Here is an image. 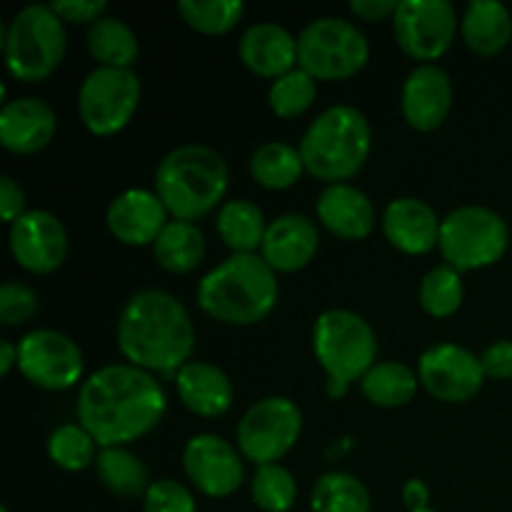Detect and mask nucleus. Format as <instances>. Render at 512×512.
I'll list each match as a JSON object with an SVG mask.
<instances>
[{
  "instance_id": "nucleus-16",
  "label": "nucleus",
  "mask_w": 512,
  "mask_h": 512,
  "mask_svg": "<svg viewBox=\"0 0 512 512\" xmlns=\"http://www.w3.org/2000/svg\"><path fill=\"white\" fill-rule=\"evenodd\" d=\"M10 253L15 263L33 275H50L65 263L68 230L48 210H28L10 225Z\"/></svg>"
},
{
  "instance_id": "nucleus-8",
  "label": "nucleus",
  "mask_w": 512,
  "mask_h": 512,
  "mask_svg": "<svg viewBox=\"0 0 512 512\" xmlns=\"http://www.w3.org/2000/svg\"><path fill=\"white\" fill-rule=\"evenodd\" d=\"M510 230L503 215L485 205H460L440 225L438 250L458 273L490 268L508 253Z\"/></svg>"
},
{
  "instance_id": "nucleus-48",
  "label": "nucleus",
  "mask_w": 512,
  "mask_h": 512,
  "mask_svg": "<svg viewBox=\"0 0 512 512\" xmlns=\"http://www.w3.org/2000/svg\"><path fill=\"white\" fill-rule=\"evenodd\" d=\"M0 512H10L8 508H5V505H3V508H0Z\"/></svg>"
},
{
  "instance_id": "nucleus-45",
  "label": "nucleus",
  "mask_w": 512,
  "mask_h": 512,
  "mask_svg": "<svg viewBox=\"0 0 512 512\" xmlns=\"http://www.w3.org/2000/svg\"><path fill=\"white\" fill-rule=\"evenodd\" d=\"M13 368H18V343L3 340V343H0V375L8 378Z\"/></svg>"
},
{
  "instance_id": "nucleus-7",
  "label": "nucleus",
  "mask_w": 512,
  "mask_h": 512,
  "mask_svg": "<svg viewBox=\"0 0 512 512\" xmlns=\"http://www.w3.org/2000/svg\"><path fill=\"white\" fill-rule=\"evenodd\" d=\"M313 353L328 378L353 385L378 363V338L363 315L330 308L315 318Z\"/></svg>"
},
{
  "instance_id": "nucleus-20",
  "label": "nucleus",
  "mask_w": 512,
  "mask_h": 512,
  "mask_svg": "<svg viewBox=\"0 0 512 512\" xmlns=\"http://www.w3.org/2000/svg\"><path fill=\"white\" fill-rule=\"evenodd\" d=\"M58 133L55 110L40 98L5 100L0 108V145L8 153L33 155L48 148Z\"/></svg>"
},
{
  "instance_id": "nucleus-28",
  "label": "nucleus",
  "mask_w": 512,
  "mask_h": 512,
  "mask_svg": "<svg viewBox=\"0 0 512 512\" xmlns=\"http://www.w3.org/2000/svg\"><path fill=\"white\" fill-rule=\"evenodd\" d=\"M88 50L98 68H120L133 70L135 60L140 55V43L135 30L125 20L105 15L95 20L88 28Z\"/></svg>"
},
{
  "instance_id": "nucleus-46",
  "label": "nucleus",
  "mask_w": 512,
  "mask_h": 512,
  "mask_svg": "<svg viewBox=\"0 0 512 512\" xmlns=\"http://www.w3.org/2000/svg\"><path fill=\"white\" fill-rule=\"evenodd\" d=\"M325 390H328V395L333 400H340L348 395L350 390V383H343V380H335V378H328L325 380Z\"/></svg>"
},
{
  "instance_id": "nucleus-1",
  "label": "nucleus",
  "mask_w": 512,
  "mask_h": 512,
  "mask_svg": "<svg viewBox=\"0 0 512 512\" xmlns=\"http://www.w3.org/2000/svg\"><path fill=\"white\" fill-rule=\"evenodd\" d=\"M78 423L100 448H128L153 433L168 410V398L153 373L130 363L105 365L83 380Z\"/></svg>"
},
{
  "instance_id": "nucleus-14",
  "label": "nucleus",
  "mask_w": 512,
  "mask_h": 512,
  "mask_svg": "<svg viewBox=\"0 0 512 512\" xmlns=\"http://www.w3.org/2000/svg\"><path fill=\"white\" fill-rule=\"evenodd\" d=\"M418 378L430 398L448 405L473 400L488 380L480 355L458 343H438L423 350L418 360Z\"/></svg>"
},
{
  "instance_id": "nucleus-21",
  "label": "nucleus",
  "mask_w": 512,
  "mask_h": 512,
  "mask_svg": "<svg viewBox=\"0 0 512 512\" xmlns=\"http://www.w3.org/2000/svg\"><path fill=\"white\" fill-rule=\"evenodd\" d=\"M380 223H383L388 243L405 255H425L440 243L443 220L425 200L413 198V195L390 200Z\"/></svg>"
},
{
  "instance_id": "nucleus-12",
  "label": "nucleus",
  "mask_w": 512,
  "mask_h": 512,
  "mask_svg": "<svg viewBox=\"0 0 512 512\" xmlns=\"http://www.w3.org/2000/svg\"><path fill=\"white\" fill-rule=\"evenodd\" d=\"M458 8L450 0H400L393 33L400 50L418 65H433L458 38Z\"/></svg>"
},
{
  "instance_id": "nucleus-41",
  "label": "nucleus",
  "mask_w": 512,
  "mask_h": 512,
  "mask_svg": "<svg viewBox=\"0 0 512 512\" xmlns=\"http://www.w3.org/2000/svg\"><path fill=\"white\" fill-rule=\"evenodd\" d=\"M485 378L490 380H512V340H495L480 353Z\"/></svg>"
},
{
  "instance_id": "nucleus-13",
  "label": "nucleus",
  "mask_w": 512,
  "mask_h": 512,
  "mask_svg": "<svg viewBox=\"0 0 512 512\" xmlns=\"http://www.w3.org/2000/svg\"><path fill=\"white\" fill-rule=\"evenodd\" d=\"M18 370L30 385L40 390H70L83 380V350L60 330H30L18 343Z\"/></svg>"
},
{
  "instance_id": "nucleus-31",
  "label": "nucleus",
  "mask_w": 512,
  "mask_h": 512,
  "mask_svg": "<svg viewBox=\"0 0 512 512\" xmlns=\"http://www.w3.org/2000/svg\"><path fill=\"white\" fill-rule=\"evenodd\" d=\"M303 173L305 163L300 148L283 140H268L250 155V175L265 190L293 188L303 178Z\"/></svg>"
},
{
  "instance_id": "nucleus-17",
  "label": "nucleus",
  "mask_w": 512,
  "mask_h": 512,
  "mask_svg": "<svg viewBox=\"0 0 512 512\" xmlns=\"http://www.w3.org/2000/svg\"><path fill=\"white\" fill-rule=\"evenodd\" d=\"M453 108V83L440 65H415L400 90L405 123L418 133H433Z\"/></svg>"
},
{
  "instance_id": "nucleus-2",
  "label": "nucleus",
  "mask_w": 512,
  "mask_h": 512,
  "mask_svg": "<svg viewBox=\"0 0 512 512\" xmlns=\"http://www.w3.org/2000/svg\"><path fill=\"white\" fill-rule=\"evenodd\" d=\"M115 340L123 358L155 378H173L193 360L195 325L188 308L168 290L145 288L125 300Z\"/></svg>"
},
{
  "instance_id": "nucleus-11",
  "label": "nucleus",
  "mask_w": 512,
  "mask_h": 512,
  "mask_svg": "<svg viewBox=\"0 0 512 512\" xmlns=\"http://www.w3.org/2000/svg\"><path fill=\"white\" fill-rule=\"evenodd\" d=\"M140 93L143 90L135 70H90L78 90V115L85 130L98 138L118 135L138 113Z\"/></svg>"
},
{
  "instance_id": "nucleus-15",
  "label": "nucleus",
  "mask_w": 512,
  "mask_h": 512,
  "mask_svg": "<svg viewBox=\"0 0 512 512\" xmlns=\"http://www.w3.org/2000/svg\"><path fill=\"white\" fill-rule=\"evenodd\" d=\"M238 445L215 433H200L183 448V470L195 490L208 498H230L245 483V463Z\"/></svg>"
},
{
  "instance_id": "nucleus-39",
  "label": "nucleus",
  "mask_w": 512,
  "mask_h": 512,
  "mask_svg": "<svg viewBox=\"0 0 512 512\" xmlns=\"http://www.w3.org/2000/svg\"><path fill=\"white\" fill-rule=\"evenodd\" d=\"M40 308V298L30 285L8 280L0 288V323L3 325H20L35 318Z\"/></svg>"
},
{
  "instance_id": "nucleus-5",
  "label": "nucleus",
  "mask_w": 512,
  "mask_h": 512,
  "mask_svg": "<svg viewBox=\"0 0 512 512\" xmlns=\"http://www.w3.org/2000/svg\"><path fill=\"white\" fill-rule=\"evenodd\" d=\"M298 148L305 173L328 185L345 183L368 163L373 130L355 105H330L308 125Z\"/></svg>"
},
{
  "instance_id": "nucleus-38",
  "label": "nucleus",
  "mask_w": 512,
  "mask_h": 512,
  "mask_svg": "<svg viewBox=\"0 0 512 512\" xmlns=\"http://www.w3.org/2000/svg\"><path fill=\"white\" fill-rule=\"evenodd\" d=\"M143 512H198L195 495L173 478L153 480L143 498Z\"/></svg>"
},
{
  "instance_id": "nucleus-3",
  "label": "nucleus",
  "mask_w": 512,
  "mask_h": 512,
  "mask_svg": "<svg viewBox=\"0 0 512 512\" xmlns=\"http://www.w3.org/2000/svg\"><path fill=\"white\" fill-rule=\"evenodd\" d=\"M195 298L200 310L218 323L258 325L278 305V273L260 253H233L200 278Z\"/></svg>"
},
{
  "instance_id": "nucleus-30",
  "label": "nucleus",
  "mask_w": 512,
  "mask_h": 512,
  "mask_svg": "<svg viewBox=\"0 0 512 512\" xmlns=\"http://www.w3.org/2000/svg\"><path fill=\"white\" fill-rule=\"evenodd\" d=\"M268 225L260 205L245 198H235L220 205L218 220H215L220 240L233 253H258L263 248Z\"/></svg>"
},
{
  "instance_id": "nucleus-4",
  "label": "nucleus",
  "mask_w": 512,
  "mask_h": 512,
  "mask_svg": "<svg viewBox=\"0 0 512 512\" xmlns=\"http://www.w3.org/2000/svg\"><path fill=\"white\" fill-rule=\"evenodd\" d=\"M230 185V168L208 145L173 148L155 170V193L173 220H195L213 213Z\"/></svg>"
},
{
  "instance_id": "nucleus-10",
  "label": "nucleus",
  "mask_w": 512,
  "mask_h": 512,
  "mask_svg": "<svg viewBox=\"0 0 512 512\" xmlns=\"http://www.w3.org/2000/svg\"><path fill=\"white\" fill-rule=\"evenodd\" d=\"M303 433V410L285 395H270L245 410L235 428V445L250 463H280Z\"/></svg>"
},
{
  "instance_id": "nucleus-43",
  "label": "nucleus",
  "mask_w": 512,
  "mask_h": 512,
  "mask_svg": "<svg viewBox=\"0 0 512 512\" xmlns=\"http://www.w3.org/2000/svg\"><path fill=\"white\" fill-rule=\"evenodd\" d=\"M398 5V0H353L350 13L365 23H380V20H393Z\"/></svg>"
},
{
  "instance_id": "nucleus-37",
  "label": "nucleus",
  "mask_w": 512,
  "mask_h": 512,
  "mask_svg": "<svg viewBox=\"0 0 512 512\" xmlns=\"http://www.w3.org/2000/svg\"><path fill=\"white\" fill-rule=\"evenodd\" d=\"M178 13L185 23L203 35H225L240 23L243 0H180Z\"/></svg>"
},
{
  "instance_id": "nucleus-18",
  "label": "nucleus",
  "mask_w": 512,
  "mask_h": 512,
  "mask_svg": "<svg viewBox=\"0 0 512 512\" xmlns=\"http://www.w3.org/2000/svg\"><path fill=\"white\" fill-rule=\"evenodd\" d=\"M168 215V208L155 190L130 188L110 200L105 223H108L110 235L123 245H130V248L150 245L153 248L158 235L170 223Z\"/></svg>"
},
{
  "instance_id": "nucleus-22",
  "label": "nucleus",
  "mask_w": 512,
  "mask_h": 512,
  "mask_svg": "<svg viewBox=\"0 0 512 512\" xmlns=\"http://www.w3.org/2000/svg\"><path fill=\"white\" fill-rule=\"evenodd\" d=\"M318 220L340 240H365L375 230L378 210L373 200L350 183L325 185L318 195Z\"/></svg>"
},
{
  "instance_id": "nucleus-36",
  "label": "nucleus",
  "mask_w": 512,
  "mask_h": 512,
  "mask_svg": "<svg viewBox=\"0 0 512 512\" xmlns=\"http://www.w3.org/2000/svg\"><path fill=\"white\" fill-rule=\"evenodd\" d=\"M318 98V80L303 68L285 73L283 78L273 80L268 90V105L278 118H300L313 108Z\"/></svg>"
},
{
  "instance_id": "nucleus-44",
  "label": "nucleus",
  "mask_w": 512,
  "mask_h": 512,
  "mask_svg": "<svg viewBox=\"0 0 512 512\" xmlns=\"http://www.w3.org/2000/svg\"><path fill=\"white\" fill-rule=\"evenodd\" d=\"M403 505L408 512H420V510H428L430 508V488L425 480L420 478H410L408 483L403 485Z\"/></svg>"
},
{
  "instance_id": "nucleus-47",
  "label": "nucleus",
  "mask_w": 512,
  "mask_h": 512,
  "mask_svg": "<svg viewBox=\"0 0 512 512\" xmlns=\"http://www.w3.org/2000/svg\"><path fill=\"white\" fill-rule=\"evenodd\" d=\"M420 512H438V510H433V508H428V510H420Z\"/></svg>"
},
{
  "instance_id": "nucleus-25",
  "label": "nucleus",
  "mask_w": 512,
  "mask_h": 512,
  "mask_svg": "<svg viewBox=\"0 0 512 512\" xmlns=\"http://www.w3.org/2000/svg\"><path fill=\"white\" fill-rule=\"evenodd\" d=\"M465 45L480 58H495L512 40V15L498 0H473L460 18Z\"/></svg>"
},
{
  "instance_id": "nucleus-27",
  "label": "nucleus",
  "mask_w": 512,
  "mask_h": 512,
  "mask_svg": "<svg viewBox=\"0 0 512 512\" xmlns=\"http://www.w3.org/2000/svg\"><path fill=\"white\" fill-rule=\"evenodd\" d=\"M95 473L108 493L123 500H143L153 483L148 465L128 448H100L95 458Z\"/></svg>"
},
{
  "instance_id": "nucleus-9",
  "label": "nucleus",
  "mask_w": 512,
  "mask_h": 512,
  "mask_svg": "<svg viewBox=\"0 0 512 512\" xmlns=\"http://www.w3.org/2000/svg\"><path fill=\"white\" fill-rule=\"evenodd\" d=\"M370 60V43L353 20L315 18L298 35V68L315 80H348Z\"/></svg>"
},
{
  "instance_id": "nucleus-42",
  "label": "nucleus",
  "mask_w": 512,
  "mask_h": 512,
  "mask_svg": "<svg viewBox=\"0 0 512 512\" xmlns=\"http://www.w3.org/2000/svg\"><path fill=\"white\" fill-rule=\"evenodd\" d=\"M28 213L25 210V193L18 183H15L10 175L0 178V215H3V223L13 225L15 220L23 218Z\"/></svg>"
},
{
  "instance_id": "nucleus-19",
  "label": "nucleus",
  "mask_w": 512,
  "mask_h": 512,
  "mask_svg": "<svg viewBox=\"0 0 512 512\" xmlns=\"http://www.w3.org/2000/svg\"><path fill=\"white\" fill-rule=\"evenodd\" d=\"M320 250V233L315 220L300 213H285L270 220L260 258L275 273H298L308 268Z\"/></svg>"
},
{
  "instance_id": "nucleus-24",
  "label": "nucleus",
  "mask_w": 512,
  "mask_h": 512,
  "mask_svg": "<svg viewBox=\"0 0 512 512\" xmlns=\"http://www.w3.org/2000/svg\"><path fill=\"white\" fill-rule=\"evenodd\" d=\"M173 383L185 408L198 418H220L233 408V380L208 360H190L178 370Z\"/></svg>"
},
{
  "instance_id": "nucleus-26",
  "label": "nucleus",
  "mask_w": 512,
  "mask_h": 512,
  "mask_svg": "<svg viewBox=\"0 0 512 512\" xmlns=\"http://www.w3.org/2000/svg\"><path fill=\"white\" fill-rule=\"evenodd\" d=\"M420 388L418 370L400 360H378L360 380V393L375 408H403L415 398Z\"/></svg>"
},
{
  "instance_id": "nucleus-40",
  "label": "nucleus",
  "mask_w": 512,
  "mask_h": 512,
  "mask_svg": "<svg viewBox=\"0 0 512 512\" xmlns=\"http://www.w3.org/2000/svg\"><path fill=\"white\" fill-rule=\"evenodd\" d=\"M53 13L58 15L63 23L70 25H93L95 20L105 18L108 3L105 0H53L50 3Z\"/></svg>"
},
{
  "instance_id": "nucleus-6",
  "label": "nucleus",
  "mask_w": 512,
  "mask_h": 512,
  "mask_svg": "<svg viewBox=\"0 0 512 512\" xmlns=\"http://www.w3.org/2000/svg\"><path fill=\"white\" fill-rule=\"evenodd\" d=\"M65 50V23L50 5H25L3 30L5 68L20 83L48 80L63 63Z\"/></svg>"
},
{
  "instance_id": "nucleus-32",
  "label": "nucleus",
  "mask_w": 512,
  "mask_h": 512,
  "mask_svg": "<svg viewBox=\"0 0 512 512\" xmlns=\"http://www.w3.org/2000/svg\"><path fill=\"white\" fill-rule=\"evenodd\" d=\"M313 512H370L373 500L363 480L345 470H330L315 480L310 490Z\"/></svg>"
},
{
  "instance_id": "nucleus-33",
  "label": "nucleus",
  "mask_w": 512,
  "mask_h": 512,
  "mask_svg": "<svg viewBox=\"0 0 512 512\" xmlns=\"http://www.w3.org/2000/svg\"><path fill=\"white\" fill-rule=\"evenodd\" d=\"M465 298L463 273H458L450 265H435L423 280H420L418 300L420 308L430 315V318H450L460 310Z\"/></svg>"
},
{
  "instance_id": "nucleus-29",
  "label": "nucleus",
  "mask_w": 512,
  "mask_h": 512,
  "mask_svg": "<svg viewBox=\"0 0 512 512\" xmlns=\"http://www.w3.org/2000/svg\"><path fill=\"white\" fill-rule=\"evenodd\" d=\"M155 263L173 275H188L203 263L205 238L203 230L188 220H170L153 243Z\"/></svg>"
},
{
  "instance_id": "nucleus-35",
  "label": "nucleus",
  "mask_w": 512,
  "mask_h": 512,
  "mask_svg": "<svg viewBox=\"0 0 512 512\" xmlns=\"http://www.w3.org/2000/svg\"><path fill=\"white\" fill-rule=\"evenodd\" d=\"M100 445L95 443L93 435L80 423L60 425L50 433L48 438V455L60 470L68 473H80V470L95 465V458L100 453Z\"/></svg>"
},
{
  "instance_id": "nucleus-23",
  "label": "nucleus",
  "mask_w": 512,
  "mask_h": 512,
  "mask_svg": "<svg viewBox=\"0 0 512 512\" xmlns=\"http://www.w3.org/2000/svg\"><path fill=\"white\" fill-rule=\"evenodd\" d=\"M238 55L250 73L278 80L298 68V38L278 23H255L240 35Z\"/></svg>"
},
{
  "instance_id": "nucleus-34",
  "label": "nucleus",
  "mask_w": 512,
  "mask_h": 512,
  "mask_svg": "<svg viewBox=\"0 0 512 512\" xmlns=\"http://www.w3.org/2000/svg\"><path fill=\"white\" fill-rule=\"evenodd\" d=\"M250 498L263 512H290L298 500V480L285 465H260L250 480Z\"/></svg>"
}]
</instances>
